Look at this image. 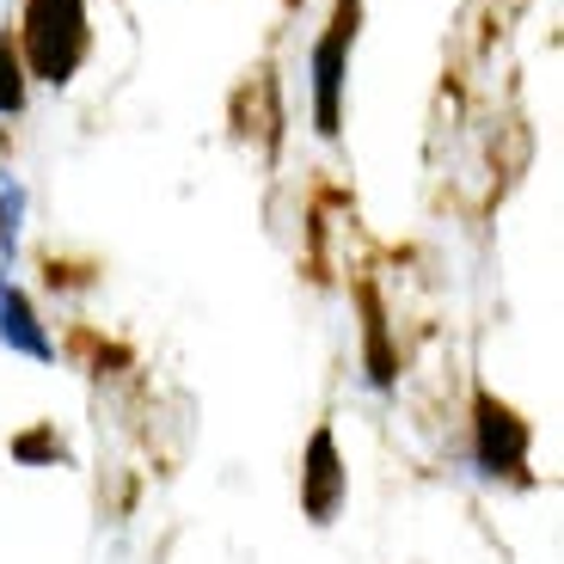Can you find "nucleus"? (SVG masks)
<instances>
[{
    "instance_id": "f257e3e1",
    "label": "nucleus",
    "mask_w": 564,
    "mask_h": 564,
    "mask_svg": "<svg viewBox=\"0 0 564 564\" xmlns=\"http://www.w3.org/2000/svg\"><path fill=\"white\" fill-rule=\"evenodd\" d=\"M93 56V25H86V0H31L25 7V62L31 80L68 86L80 62Z\"/></svg>"
},
{
    "instance_id": "f03ea898",
    "label": "nucleus",
    "mask_w": 564,
    "mask_h": 564,
    "mask_svg": "<svg viewBox=\"0 0 564 564\" xmlns=\"http://www.w3.org/2000/svg\"><path fill=\"white\" fill-rule=\"evenodd\" d=\"M473 460L491 479H528V423L497 393H473Z\"/></svg>"
},
{
    "instance_id": "7ed1b4c3",
    "label": "nucleus",
    "mask_w": 564,
    "mask_h": 564,
    "mask_svg": "<svg viewBox=\"0 0 564 564\" xmlns=\"http://www.w3.org/2000/svg\"><path fill=\"white\" fill-rule=\"evenodd\" d=\"M356 37V0H338V19L313 43V129L338 135L344 129V56Z\"/></svg>"
},
{
    "instance_id": "20e7f679",
    "label": "nucleus",
    "mask_w": 564,
    "mask_h": 564,
    "mask_svg": "<svg viewBox=\"0 0 564 564\" xmlns=\"http://www.w3.org/2000/svg\"><path fill=\"white\" fill-rule=\"evenodd\" d=\"M344 491H350V473H344V460H338V436L319 423L313 442H307V466H301V509H307V522H319V528L332 522Z\"/></svg>"
},
{
    "instance_id": "39448f33",
    "label": "nucleus",
    "mask_w": 564,
    "mask_h": 564,
    "mask_svg": "<svg viewBox=\"0 0 564 564\" xmlns=\"http://www.w3.org/2000/svg\"><path fill=\"white\" fill-rule=\"evenodd\" d=\"M0 344H7V350H25V356H37V362H50V356H56V344H50V332L37 325V313H31V301L19 295L13 282H0Z\"/></svg>"
},
{
    "instance_id": "423d86ee",
    "label": "nucleus",
    "mask_w": 564,
    "mask_h": 564,
    "mask_svg": "<svg viewBox=\"0 0 564 564\" xmlns=\"http://www.w3.org/2000/svg\"><path fill=\"white\" fill-rule=\"evenodd\" d=\"M362 362H368V387H375V393H387V387L399 381V362H393V350H387V319H381L375 301H368V319H362Z\"/></svg>"
},
{
    "instance_id": "0eeeda50",
    "label": "nucleus",
    "mask_w": 564,
    "mask_h": 564,
    "mask_svg": "<svg viewBox=\"0 0 564 564\" xmlns=\"http://www.w3.org/2000/svg\"><path fill=\"white\" fill-rule=\"evenodd\" d=\"M25 86H31V74H25V62H19V43L0 37V117L25 111Z\"/></svg>"
}]
</instances>
